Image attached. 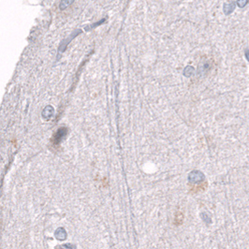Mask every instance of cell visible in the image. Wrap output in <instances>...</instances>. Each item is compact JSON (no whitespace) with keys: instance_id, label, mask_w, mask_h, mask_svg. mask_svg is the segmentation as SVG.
<instances>
[{"instance_id":"277c9868","label":"cell","mask_w":249,"mask_h":249,"mask_svg":"<svg viewBox=\"0 0 249 249\" xmlns=\"http://www.w3.org/2000/svg\"><path fill=\"white\" fill-rule=\"evenodd\" d=\"M235 5H236V2H234V1H231L228 4H225L224 5V12L226 14H230L235 9Z\"/></svg>"},{"instance_id":"5b68a950","label":"cell","mask_w":249,"mask_h":249,"mask_svg":"<svg viewBox=\"0 0 249 249\" xmlns=\"http://www.w3.org/2000/svg\"><path fill=\"white\" fill-rule=\"evenodd\" d=\"M201 217H202L203 221H204V222H205L206 224H211V222H212V219H211L210 216L208 215L207 213H201Z\"/></svg>"},{"instance_id":"7a4b0ae2","label":"cell","mask_w":249,"mask_h":249,"mask_svg":"<svg viewBox=\"0 0 249 249\" xmlns=\"http://www.w3.org/2000/svg\"><path fill=\"white\" fill-rule=\"evenodd\" d=\"M66 135H67V128L63 127L61 129H58L57 132L54 135V139L52 140V142L54 144H59Z\"/></svg>"},{"instance_id":"3957f363","label":"cell","mask_w":249,"mask_h":249,"mask_svg":"<svg viewBox=\"0 0 249 249\" xmlns=\"http://www.w3.org/2000/svg\"><path fill=\"white\" fill-rule=\"evenodd\" d=\"M55 238L59 241H65L67 239V231L63 229V228H58L55 232Z\"/></svg>"},{"instance_id":"6da1fadb","label":"cell","mask_w":249,"mask_h":249,"mask_svg":"<svg viewBox=\"0 0 249 249\" xmlns=\"http://www.w3.org/2000/svg\"><path fill=\"white\" fill-rule=\"evenodd\" d=\"M204 174L200 171H194L192 172L189 173L188 175V180L189 182L191 183H199V182H201L204 180Z\"/></svg>"},{"instance_id":"ba28073f","label":"cell","mask_w":249,"mask_h":249,"mask_svg":"<svg viewBox=\"0 0 249 249\" xmlns=\"http://www.w3.org/2000/svg\"><path fill=\"white\" fill-rule=\"evenodd\" d=\"M245 57H246V59H247V61L249 62V50H247V51L245 52Z\"/></svg>"},{"instance_id":"8992f818","label":"cell","mask_w":249,"mask_h":249,"mask_svg":"<svg viewBox=\"0 0 249 249\" xmlns=\"http://www.w3.org/2000/svg\"><path fill=\"white\" fill-rule=\"evenodd\" d=\"M193 71H194V68L192 67H187L185 69V76H190L193 73Z\"/></svg>"},{"instance_id":"52a82bcc","label":"cell","mask_w":249,"mask_h":249,"mask_svg":"<svg viewBox=\"0 0 249 249\" xmlns=\"http://www.w3.org/2000/svg\"><path fill=\"white\" fill-rule=\"evenodd\" d=\"M247 3H248L247 0H239V1H236V4L240 8H244Z\"/></svg>"}]
</instances>
